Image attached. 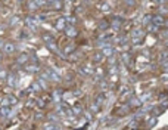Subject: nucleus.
Returning a JSON list of instances; mask_svg holds the SVG:
<instances>
[{
    "label": "nucleus",
    "mask_w": 168,
    "mask_h": 130,
    "mask_svg": "<svg viewBox=\"0 0 168 130\" xmlns=\"http://www.w3.org/2000/svg\"><path fill=\"white\" fill-rule=\"evenodd\" d=\"M13 50V44H6V52H12Z\"/></svg>",
    "instance_id": "nucleus-1"
},
{
    "label": "nucleus",
    "mask_w": 168,
    "mask_h": 130,
    "mask_svg": "<svg viewBox=\"0 0 168 130\" xmlns=\"http://www.w3.org/2000/svg\"><path fill=\"white\" fill-rule=\"evenodd\" d=\"M2 114H3V115H7V114H9V109H7V108H2Z\"/></svg>",
    "instance_id": "nucleus-2"
},
{
    "label": "nucleus",
    "mask_w": 168,
    "mask_h": 130,
    "mask_svg": "<svg viewBox=\"0 0 168 130\" xmlns=\"http://www.w3.org/2000/svg\"><path fill=\"white\" fill-rule=\"evenodd\" d=\"M35 2H37L39 5H41V3H44V0H35Z\"/></svg>",
    "instance_id": "nucleus-3"
}]
</instances>
